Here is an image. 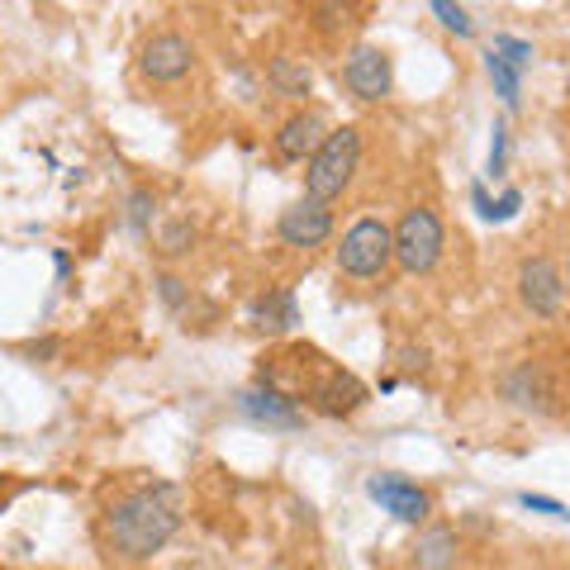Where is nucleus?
I'll use <instances>...</instances> for the list:
<instances>
[{
  "label": "nucleus",
  "mask_w": 570,
  "mask_h": 570,
  "mask_svg": "<svg viewBox=\"0 0 570 570\" xmlns=\"http://www.w3.org/2000/svg\"><path fill=\"white\" fill-rule=\"evenodd\" d=\"M238 409L253 423H266V428H305V414L295 409V400H285L281 390H272V385H253V390H243L238 395Z\"/></svg>",
  "instance_id": "nucleus-10"
},
{
  "label": "nucleus",
  "mask_w": 570,
  "mask_h": 570,
  "mask_svg": "<svg viewBox=\"0 0 570 570\" xmlns=\"http://www.w3.org/2000/svg\"><path fill=\"white\" fill-rule=\"evenodd\" d=\"M523 509L551 513V519H570V509H566V504H557V499H547V494H523Z\"/></svg>",
  "instance_id": "nucleus-23"
},
{
  "label": "nucleus",
  "mask_w": 570,
  "mask_h": 570,
  "mask_svg": "<svg viewBox=\"0 0 570 570\" xmlns=\"http://www.w3.org/2000/svg\"><path fill=\"white\" fill-rule=\"evenodd\" d=\"M328 138L324 129V119H318L314 110H299L281 124V134H276V153L285 157V163H309V157L318 153V142Z\"/></svg>",
  "instance_id": "nucleus-12"
},
{
  "label": "nucleus",
  "mask_w": 570,
  "mask_h": 570,
  "mask_svg": "<svg viewBox=\"0 0 570 570\" xmlns=\"http://www.w3.org/2000/svg\"><path fill=\"white\" fill-rule=\"evenodd\" d=\"M309 400L324 409V414H333V419H343V414H352V409H362L366 404V385L352 376V371H324L314 385H309Z\"/></svg>",
  "instance_id": "nucleus-11"
},
{
  "label": "nucleus",
  "mask_w": 570,
  "mask_h": 570,
  "mask_svg": "<svg viewBox=\"0 0 570 570\" xmlns=\"http://www.w3.org/2000/svg\"><path fill=\"white\" fill-rule=\"evenodd\" d=\"M266 81H272V91L285 96V100H305L309 96V67L305 62H295V58H272V67H266Z\"/></svg>",
  "instance_id": "nucleus-13"
},
{
  "label": "nucleus",
  "mask_w": 570,
  "mask_h": 570,
  "mask_svg": "<svg viewBox=\"0 0 570 570\" xmlns=\"http://www.w3.org/2000/svg\"><path fill=\"white\" fill-rule=\"evenodd\" d=\"M347 24H352V0H324V6H318V29L324 33H337Z\"/></svg>",
  "instance_id": "nucleus-20"
},
{
  "label": "nucleus",
  "mask_w": 570,
  "mask_h": 570,
  "mask_svg": "<svg viewBox=\"0 0 570 570\" xmlns=\"http://www.w3.org/2000/svg\"><path fill=\"white\" fill-rule=\"evenodd\" d=\"M471 200H475V209L485 214L490 224H504V219H513V214H519L523 195H519V190H504V195H499V200H490L485 186H475V190H471Z\"/></svg>",
  "instance_id": "nucleus-17"
},
{
  "label": "nucleus",
  "mask_w": 570,
  "mask_h": 570,
  "mask_svg": "<svg viewBox=\"0 0 570 570\" xmlns=\"http://www.w3.org/2000/svg\"><path fill=\"white\" fill-rule=\"evenodd\" d=\"M343 81L356 100H385L390 96V58L381 48H352V58L343 62Z\"/></svg>",
  "instance_id": "nucleus-9"
},
{
  "label": "nucleus",
  "mask_w": 570,
  "mask_h": 570,
  "mask_svg": "<svg viewBox=\"0 0 570 570\" xmlns=\"http://www.w3.org/2000/svg\"><path fill=\"white\" fill-rule=\"evenodd\" d=\"M190 62H195V48H190V39L186 33H153L148 43H142V52H138V67H142V77L148 81H181L186 71H190Z\"/></svg>",
  "instance_id": "nucleus-7"
},
{
  "label": "nucleus",
  "mask_w": 570,
  "mask_h": 570,
  "mask_svg": "<svg viewBox=\"0 0 570 570\" xmlns=\"http://www.w3.org/2000/svg\"><path fill=\"white\" fill-rule=\"evenodd\" d=\"M129 219H134V228H148V219H153V190H134L129 195Z\"/></svg>",
  "instance_id": "nucleus-21"
},
{
  "label": "nucleus",
  "mask_w": 570,
  "mask_h": 570,
  "mask_svg": "<svg viewBox=\"0 0 570 570\" xmlns=\"http://www.w3.org/2000/svg\"><path fill=\"white\" fill-rule=\"evenodd\" d=\"M356 163H362V134H356L352 124L328 129V138L318 142V153L309 157V167H305V195L318 200V205L337 200V195L352 186Z\"/></svg>",
  "instance_id": "nucleus-2"
},
{
  "label": "nucleus",
  "mask_w": 570,
  "mask_h": 570,
  "mask_svg": "<svg viewBox=\"0 0 570 570\" xmlns=\"http://www.w3.org/2000/svg\"><path fill=\"white\" fill-rule=\"evenodd\" d=\"M276 234H281V243L285 247H324L328 238H333V214H328V205H318V200H299V205H291V209H281V219H276Z\"/></svg>",
  "instance_id": "nucleus-6"
},
{
  "label": "nucleus",
  "mask_w": 570,
  "mask_h": 570,
  "mask_svg": "<svg viewBox=\"0 0 570 570\" xmlns=\"http://www.w3.org/2000/svg\"><path fill=\"white\" fill-rule=\"evenodd\" d=\"M428 6H433V14L442 20V29L461 33V39H471V33H475V20H471V14L456 6V0H428Z\"/></svg>",
  "instance_id": "nucleus-18"
},
{
  "label": "nucleus",
  "mask_w": 570,
  "mask_h": 570,
  "mask_svg": "<svg viewBox=\"0 0 570 570\" xmlns=\"http://www.w3.org/2000/svg\"><path fill=\"white\" fill-rule=\"evenodd\" d=\"M504 171V124H494V142H490V176Z\"/></svg>",
  "instance_id": "nucleus-24"
},
{
  "label": "nucleus",
  "mask_w": 570,
  "mask_h": 570,
  "mask_svg": "<svg viewBox=\"0 0 570 570\" xmlns=\"http://www.w3.org/2000/svg\"><path fill=\"white\" fill-rule=\"evenodd\" d=\"M452 561H456V538L448 528H428L414 547V566L419 570H448Z\"/></svg>",
  "instance_id": "nucleus-15"
},
{
  "label": "nucleus",
  "mask_w": 570,
  "mask_h": 570,
  "mask_svg": "<svg viewBox=\"0 0 570 570\" xmlns=\"http://www.w3.org/2000/svg\"><path fill=\"white\" fill-rule=\"evenodd\" d=\"M366 494L400 523H428V494L404 475H366Z\"/></svg>",
  "instance_id": "nucleus-8"
},
{
  "label": "nucleus",
  "mask_w": 570,
  "mask_h": 570,
  "mask_svg": "<svg viewBox=\"0 0 570 570\" xmlns=\"http://www.w3.org/2000/svg\"><path fill=\"white\" fill-rule=\"evenodd\" d=\"M566 281H570V272H566Z\"/></svg>",
  "instance_id": "nucleus-26"
},
{
  "label": "nucleus",
  "mask_w": 570,
  "mask_h": 570,
  "mask_svg": "<svg viewBox=\"0 0 570 570\" xmlns=\"http://www.w3.org/2000/svg\"><path fill=\"white\" fill-rule=\"evenodd\" d=\"M390 238H395V262H400V272L409 276H423V272H433L438 257H442V219L433 209H404V219L390 228Z\"/></svg>",
  "instance_id": "nucleus-4"
},
{
  "label": "nucleus",
  "mask_w": 570,
  "mask_h": 570,
  "mask_svg": "<svg viewBox=\"0 0 570 570\" xmlns=\"http://www.w3.org/2000/svg\"><path fill=\"white\" fill-rule=\"evenodd\" d=\"M485 67H490L494 91L504 96V105L513 110V105H519V96H523V71L513 67V62H504V58H499V52H490V48H485Z\"/></svg>",
  "instance_id": "nucleus-16"
},
{
  "label": "nucleus",
  "mask_w": 570,
  "mask_h": 570,
  "mask_svg": "<svg viewBox=\"0 0 570 570\" xmlns=\"http://www.w3.org/2000/svg\"><path fill=\"white\" fill-rule=\"evenodd\" d=\"M395 262V238L381 219H356L337 243V272L352 281H376Z\"/></svg>",
  "instance_id": "nucleus-3"
},
{
  "label": "nucleus",
  "mask_w": 570,
  "mask_h": 570,
  "mask_svg": "<svg viewBox=\"0 0 570 570\" xmlns=\"http://www.w3.org/2000/svg\"><path fill=\"white\" fill-rule=\"evenodd\" d=\"M176 532H181V490L167 485V480L142 485L105 509V542L124 561L157 557Z\"/></svg>",
  "instance_id": "nucleus-1"
},
{
  "label": "nucleus",
  "mask_w": 570,
  "mask_h": 570,
  "mask_svg": "<svg viewBox=\"0 0 570 570\" xmlns=\"http://www.w3.org/2000/svg\"><path fill=\"white\" fill-rule=\"evenodd\" d=\"M253 318H257V328H272V333L299 324L295 295H291V291H266L262 299H253Z\"/></svg>",
  "instance_id": "nucleus-14"
},
{
  "label": "nucleus",
  "mask_w": 570,
  "mask_h": 570,
  "mask_svg": "<svg viewBox=\"0 0 570 570\" xmlns=\"http://www.w3.org/2000/svg\"><path fill=\"white\" fill-rule=\"evenodd\" d=\"M190 224H171L167 228V234H163V253H186V247H190Z\"/></svg>",
  "instance_id": "nucleus-22"
},
{
  "label": "nucleus",
  "mask_w": 570,
  "mask_h": 570,
  "mask_svg": "<svg viewBox=\"0 0 570 570\" xmlns=\"http://www.w3.org/2000/svg\"><path fill=\"white\" fill-rule=\"evenodd\" d=\"M157 285H163V299H167V305H181V299H186V291H181V281H176V276H163Z\"/></svg>",
  "instance_id": "nucleus-25"
},
{
  "label": "nucleus",
  "mask_w": 570,
  "mask_h": 570,
  "mask_svg": "<svg viewBox=\"0 0 570 570\" xmlns=\"http://www.w3.org/2000/svg\"><path fill=\"white\" fill-rule=\"evenodd\" d=\"M490 52H499V58L513 62L519 71H528V62H532V43H523V39H509V33H494Z\"/></svg>",
  "instance_id": "nucleus-19"
},
{
  "label": "nucleus",
  "mask_w": 570,
  "mask_h": 570,
  "mask_svg": "<svg viewBox=\"0 0 570 570\" xmlns=\"http://www.w3.org/2000/svg\"><path fill=\"white\" fill-rule=\"evenodd\" d=\"M519 299L532 309V314H561V299H566V276L557 272V262L551 257H528L519 266Z\"/></svg>",
  "instance_id": "nucleus-5"
}]
</instances>
